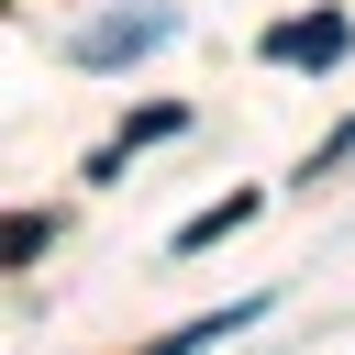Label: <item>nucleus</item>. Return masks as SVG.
Returning a JSON list of instances; mask_svg holds the SVG:
<instances>
[{
	"label": "nucleus",
	"mask_w": 355,
	"mask_h": 355,
	"mask_svg": "<svg viewBox=\"0 0 355 355\" xmlns=\"http://www.w3.org/2000/svg\"><path fill=\"white\" fill-rule=\"evenodd\" d=\"M166 33V11H122V22H89L78 33V67H122V55H144Z\"/></svg>",
	"instance_id": "f257e3e1"
},
{
	"label": "nucleus",
	"mask_w": 355,
	"mask_h": 355,
	"mask_svg": "<svg viewBox=\"0 0 355 355\" xmlns=\"http://www.w3.org/2000/svg\"><path fill=\"white\" fill-rule=\"evenodd\" d=\"M266 55H277V67H333V55H344V22H333V11H300V22L266 33Z\"/></svg>",
	"instance_id": "f03ea898"
},
{
	"label": "nucleus",
	"mask_w": 355,
	"mask_h": 355,
	"mask_svg": "<svg viewBox=\"0 0 355 355\" xmlns=\"http://www.w3.org/2000/svg\"><path fill=\"white\" fill-rule=\"evenodd\" d=\"M255 322V300H233V311H200V322H178L166 344H144V355H200V344H222V333H244Z\"/></svg>",
	"instance_id": "7ed1b4c3"
},
{
	"label": "nucleus",
	"mask_w": 355,
	"mask_h": 355,
	"mask_svg": "<svg viewBox=\"0 0 355 355\" xmlns=\"http://www.w3.org/2000/svg\"><path fill=\"white\" fill-rule=\"evenodd\" d=\"M244 211H255V189H233V200H211V211H189V222H178V255H200V244H222V233H233Z\"/></svg>",
	"instance_id": "20e7f679"
},
{
	"label": "nucleus",
	"mask_w": 355,
	"mask_h": 355,
	"mask_svg": "<svg viewBox=\"0 0 355 355\" xmlns=\"http://www.w3.org/2000/svg\"><path fill=\"white\" fill-rule=\"evenodd\" d=\"M0 244H11V266H33V255L55 244V222H44V211H11V233H0Z\"/></svg>",
	"instance_id": "39448f33"
}]
</instances>
